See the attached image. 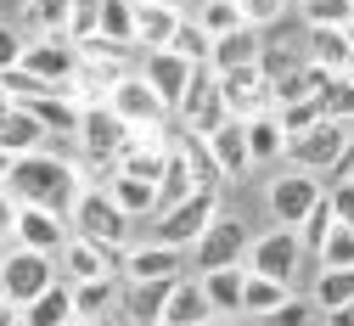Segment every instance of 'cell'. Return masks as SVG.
<instances>
[{"mask_svg": "<svg viewBox=\"0 0 354 326\" xmlns=\"http://www.w3.org/2000/svg\"><path fill=\"white\" fill-rule=\"evenodd\" d=\"M73 237L68 214H51V208H17V230H12V248H28V253H62V242Z\"/></svg>", "mask_w": 354, "mask_h": 326, "instance_id": "9a60e30c", "label": "cell"}, {"mask_svg": "<svg viewBox=\"0 0 354 326\" xmlns=\"http://www.w3.org/2000/svg\"><path fill=\"white\" fill-rule=\"evenodd\" d=\"M219 79V96H225V113L242 124V118H259V113H270L276 102H270V79L259 73V62L253 68H231V73H214Z\"/></svg>", "mask_w": 354, "mask_h": 326, "instance_id": "7c38bea8", "label": "cell"}, {"mask_svg": "<svg viewBox=\"0 0 354 326\" xmlns=\"http://www.w3.org/2000/svg\"><path fill=\"white\" fill-rule=\"evenodd\" d=\"M174 147H180V158L192 163V180L197 185H208V192H219V169H214V158H208V141H203V135H174Z\"/></svg>", "mask_w": 354, "mask_h": 326, "instance_id": "d6a6232c", "label": "cell"}, {"mask_svg": "<svg viewBox=\"0 0 354 326\" xmlns=\"http://www.w3.org/2000/svg\"><path fill=\"white\" fill-rule=\"evenodd\" d=\"M287 6H304V0H287Z\"/></svg>", "mask_w": 354, "mask_h": 326, "instance_id": "680465c9", "label": "cell"}, {"mask_svg": "<svg viewBox=\"0 0 354 326\" xmlns=\"http://www.w3.org/2000/svg\"><path fill=\"white\" fill-rule=\"evenodd\" d=\"M79 185H84L79 163L62 158V152H51V147H39L28 158H12V174H6V192L23 208H51V214H68L73 208Z\"/></svg>", "mask_w": 354, "mask_h": 326, "instance_id": "6da1fadb", "label": "cell"}, {"mask_svg": "<svg viewBox=\"0 0 354 326\" xmlns=\"http://www.w3.org/2000/svg\"><path fill=\"white\" fill-rule=\"evenodd\" d=\"M17 320H23V326H73V287H68V282L46 287L34 304L17 309Z\"/></svg>", "mask_w": 354, "mask_h": 326, "instance_id": "d4e9b609", "label": "cell"}, {"mask_svg": "<svg viewBox=\"0 0 354 326\" xmlns=\"http://www.w3.org/2000/svg\"><path fill=\"white\" fill-rule=\"evenodd\" d=\"M315 259H321V270H354V230H343V225H332Z\"/></svg>", "mask_w": 354, "mask_h": 326, "instance_id": "ab89813d", "label": "cell"}, {"mask_svg": "<svg viewBox=\"0 0 354 326\" xmlns=\"http://www.w3.org/2000/svg\"><path fill=\"white\" fill-rule=\"evenodd\" d=\"M6 174H12V158H6V152H0V185H6Z\"/></svg>", "mask_w": 354, "mask_h": 326, "instance_id": "db71d44e", "label": "cell"}, {"mask_svg": "<svg viewBox=\"0 0 354 326\" xmlns=\"http://www.w3.org/2000/svg\"><path fill=\"white\" fill-rule=\"evenodd\" d=\"M107 197L118 203L124 219H147V214H158V185H152V180H136V174H118V169H113Z\"/></svg>", "mask_w": 354, "mask_h": 326, "instance_id": "603a6c76", "label": "cell"}, {"mask_svg": "<svg viewBox=\"0 0 354 326\" xmlns=\"http://www.w3.org/2000/svg\"><path fill=\"white\" fill-rule=\"evenodd\" d=\"M0 259H6V242H0Z\"/></svg>", "mask_w": 354, "mask_h": 326, "instance_id": "91938a15", "label": "cell"}, {"mask_svg": "<svg viewBox=\"0 0 354 326\" xmlns=\"http://www.w3.org/2000/svg\"><path fill=\"white\" fill-rule=\"evenodd\" d=\"M309 304H315L321 315L326 309H348L354 304V270H321L315 275V298H309Z\"/></svg>", "mask_w": 354, "mask_h": 326, "instance_id": "1f68e13d", "label": "cell"}, {"mask_svg": "<svg viewBox=\"0 0 354 326\" xmlns=\"http://www.w3.org/2000/svg\"><path fill=\"white\" fill-rule=\"evenodd\" d=\"M203 141H208V158H214L219 180H242V174L253 169V158H248V135H242L236 118H225L214 135H203Z\"/></svg>", "mask_w": 354, "mask_h": 326, "instance_id": "ac0fdd59", "label": "cell"}, {"mask_svg": "<svg viewBox=\"0 0 354 326\" xmlns=\"http://www.w3.org/2000/svg\"><path fill=\"white\" fill-rule=\"evenodd\" d=\"M57 259L51 253H28V248H6V259H0V298H6L12 309L34 304L46 287H57Z\"/></svg>", "mask_w": 354, "mask_h": 326, "instance_id": "3957f363", "label": "cell"}, {"mask_svg": "<svg viewBox=\"0 0 354 326\" xmlns=\"http://www.w3.org/2000/svg\"><path fill=\"white\" fill-rule=\"evenodd\" d=\"M242 135H248V158H253V163H276V158H287V129H281L276 107L259 113V118H242Z\"/></svg>", "mask_w": 354, "mask_h": 326, "instance_id": "7402d4cb", "label": "cell"}, {"mask_svg": "<svg viewBox=\"0 0 354 326\" xmlns=\"http://www.w3.org/2000/svg\"><path fill=\"white\" fill-rule=\"evenodd\" d=\"M197 282H203V298H208L214 315H242V282H248L242 264H231V270H203Z\"/></svg>", "mask_w": 354, "mask_h": 326, "instance_id": "cb8c5ba5", "label": "cell"}, {"mask_svg": "<svg viewBox=\"0 0 354 326\" xmlns=\"http://www.w3.org/2000/svg\"><path fill=\"white\" fill-rule=\"evenodd\" d=\"M113 309H118V275H102V282L73 287V320L96 326V320H107Z\"/></svg>", "mask_w": 354, "mask_h": 326, "instance_id": "83f0119b", "label": "cell"}, {"mask_svg": "<svg viewBox=\"0 0 354 326\" xmlns=\"http://www.w3.org/2000/svg\"><path fill=\"white\" fill-rule=\"evenodd\" d=\"M186 275V253L180 248H163V242H141V248H124V282L129 287H152V282H180Z\"/></svg>", "mask_w": 354, "mask_h": 326, "instance_id": "5bb4252c", "label": "cell"}, {"mask_svg": "<svg viewBox=\"0 0 354 326\" xmlns=\"http://www.w3.org/2000/svg\"><path fill=\"white\" fill-rule=\"evenodd\" d=\"M315 326H321V320H315Z\"/></svg>", "mask_w": 354, "mask_h": 326, "instance_id": "e7e4bbea", "label": "cell"}, {"mask_svg": "<svg viewBox=\"0 0 354 326\" xmlns=\"http://www.w3.org/2000/svg\"><path fill=\"white\" fill-rule=\"evenodd\" d=\"M343 141H348V124L321 118V124H309L304 135L287 141V158H292V169H304V174H332V163L343 158Z\"/></svg>", "mask_w": 354, "mask_h": 326, "instance_id": "8fae6325", "label": "cell"}, {"mask_svg": "<svg viewBox=\"0 0 354 326\" xmlns=\"http://www.w3.org/2000/svg\"><path fill=\"white\" fill-rule=\"evenodd\" d=\"M192 62L186 57H174V51H147V62H141V79H147V90H152V96L174 113V107H180V96H186V84H192Z\"/></svg>", "mask_w": 354, "mask_h": 326, "instance_id": "2e32d148", "label": "cell"}, {"mask_svg": "<svg viewBox=\"0 0 354 326\" xmlns=\"http://www.w3.org/2000/svg\"><path fill=\"white\" fill-rule=\"evenodd\" d=\"M0 326H23V320H17V309H12L6 298H0Z\"/></svg>", "mask_w": 354, "mask_h": 326, "instance_id": "816d5d0a", "label": "cell"}, {"mask_svg": "<svg viewBox=\"0 0 354 326\" xmlns=\"http://www.w3.org/2000/svg\"><path fill=\"white\" fill-rule=\"evenodd\" d=\"M68 225H73V237L96 242V248H124V237H129V219L107 197V185H79V197L68 208Z\"/></svg>", "mask_w": 354, "mask_h": 326, "instance_id": "7a4b0ae2", "label": "cell"}, {"mask_svg": "<svg viewBox=\"0 0 354 326\" xmlns=\"http://www.w3.org/2000/svg\"><path fill=\"white\" fill-rule=\"evenodd\" d=\"M343 34H348V45H354V23H348V28H343Z\"/></svg>", "mask_w": 354, "mask_h": 326, "instance_id": "6f0895ef", "label": "cell"}, {"mask_svg": "<svg viewBox=\"0 0 354 326\" xmlns=\"http://www.w3.org/2000/svg\"><path fill=\"white\" fill-rule=\"evenodd\" d=\"M57 275L68 287H84V282H102V275H124V248H96L84 237H68L62 253H57Z\"/></svg>", "mask_w": 354, "mask_h": 326, "instance_id": "ba28073f", "label": "cell"}, {"mask_svg": "<svg viewBox=\"0 0 354 326\" xmlns=\"http://www.w3.org/2000/svg\"><path fill=\"white\" fill-rule=\"evenodd\" d=\"M107 107L124 118V129H163V118H169V107L147 90V79H141V73H124V79L113 84Z\"/></svg>", "mask_w": 354, "mask_h": 326, "instance_id": "4fadbf2b", "label": "cell"}, {"mask_svg": "<svg viewBox=\"0 0 354 326\" xmlns=\"http://www.w3.org/2000/svg\"><path fill=\"white\" fill-rule=\"evenodd\" d=\"M180 129L186 135H214L219 124H225L231 113H225V96H219V79H214V68H197L192 73V84H186V96H180Z\"/></svg>", "mask_w": 354, "mask_h": 326, "instance_id": "30bf717a", "label": "cell"}, {"mask_svg": "<svg viewBox=\"0 0 354 326\" xmlns=\"http://www.w3.org/2000/svg\"><path fill=\"white\" fill-rule=\"evenodd\" d=\"M197 326H248L242 315H208V320H197Z\"/></svg>", "mask_w": 354, "mask_h": 326, "instance_id": "f907efd6", "label": "cell"}, {"mask_svg": "<svg viewBox=\"0 0 354 326\" xmlns=\"http://www.w3.org/2000/svg\"><path fill=\"white\" fill-rule=\"evenodd\" d=\"M354 6L348 0H304V28H348Z\"/></svg>", "mask_w": 354, "mask_h": 326, "instance_id": "f35d334b", "label": "cell"}, {"mask_svg": "<svg viewBox=\"0 0 354 326\" xmlns=\"http://www.w3.org/2000/svg\"><path fill=\"white\" fill-rule=\"evenodd\" d=\"M321 326H354V304H348V309H326Z\"/></svg>", "mask_w": 354, "mask_h": 326, "instance_id": "681fc988", "label": "cell"}, {"mask_svg": "<svg viewBox=\"0 0 354 326\" xmlns=\"http://www.w3.org/2000/svg\"><path fill=\"white\" fill-rule=\"evenodd\" d=\"M214 309H208V298H203V282L197 275H180V282L169 287V298H163V315H158V326H197V320H208Z\"/></svg>", "mask_w": 354, "mask_h": 326, "instance_id": "ffe728a7", "label": "cell"}, {"mask_svg": "<svg viewBox=\"0 0 354 326\" xmlns=\"http://www.w3.org/2000/svg\"><path fill=\"white\" fill-rule=\"evenodd\" d=\"M0 107H6V96H0Z\"/></svg>", "mask_w": 354, "mask_h": 326, "instance_id": "94428289", "label": "cell"}, {"mask_svg": "<svg viewBox=\"0 0 354 326\" xmlns=\"http://www.w3.org/2000/svg\"><path fill=\"white\" fill-rule=\"evenodd\" d=\"M68 12H73V0H23V17L34 23V34H62Z\"/></svg>", "mask_w": 354, "mask_h": 326, "instance_id": "74e56055", "label": "cell"}, {"mask_svg": "<svg viewBox=\"0 0 354 326\" xmlns=\"http://www.w3.org/2000/svg\"><path fill=\"white\" fill-rule=\"evenodd\" d=\"M348 180H354V174H348Z\"/></svg>", "mask_w": 354, "mask_h": 326, "instance_id": "03108f58", "label": "cell"}, {"mask_svg": "<svg viewBox=\"0 0 354 326\" xmlns=\"http://www.w3.org/2000/svg\"><path fill=\"white\" fill-rule=\"evenodd\" d=\"M248 225L236 219V214H214L208 219V230H203V237L186 248V264L203 275V270H231V264H242L248 259Z\"/></svg>", "mask_w": 354, "mask_h": 326, "instance_id": "277c9868", "label": "cell"}, {"mask_svg": "<svg viewBox=\"0 0 354 326\" xmlns=\"http://www.w3.org/2000/svg\"><path fill=\"white\" fill-rule=\"evenodd\" d=\"M276 118H281L287 141H292V135H304L309 124H321V96H315V102H292V107H276Z\"/></svg>", "mask_w": 354, "mask_h": 326, "instance_id": "f6af8a7d", "label": "cell"}, {"mask_svg": "<svg viewBox=\"0 0 354 326\" xmlns=\"http://www.w3.org/2000/svg\"><path fill=\"white\" fill-rule=\"evenodd\" d=\"M236 12H242V23L248 28H276L281 17H287V0H236Z\"/></svg>", "mask_w": 354, "mask_h": 326, "instance_id": "7bdbcfd3", "label": "cell"}, {"mask_svg": "<svg viewBox=\"0 0 354 326\" xmlns=\"http://www.w3.org/2000/svg\"><path fill=\"white\" fill-rule=\"evenodd\" d=\"M23 68H28L34 79H46L51 96H68V79H73V68H79V51H73L62 34H34V39L23 45ZM68 102H73V96H68Z\"/></svg>", "mask_w": 354, "mask_h": 326, "instance_id": "9c48e42d", "label": "cell"}, {"mask_svg": "<svg viewBox=\"0 0 354 326\" xmlns=\"http://www.w3.org/2000/svg\"><path fill=\"white\" fill-rule=\"evenodd\" d=\"M197 28H203L208 39H219V34L242 28V12H236V0H197Z\"/></svg>", "mask_w": 354, "mask_h": 326, "instance_id": "d590c367", "label": "cell"}, {"mask_svg": "<svg viewBox=\"0 0 354 326\" xmlns=\"http://www.w3.org/2000/svg\"><path fill=\"white\" fill-rule=\"evenodd\" d=\"M287 298H292V287H287V282H270V275H253V270H248V282H242V320H248V326H259L264 315L281 309Z\"/></svg>", "mask_w": 354, "mask_h": 326, "instance_id": "484cf974", "label": "cell"}, {"mask_svg": "<svg viewBox=\"0 0 354 326\" xmlns=\"http://www.w3.org/2000/svg\"><path fill=\"white\" fill-rule=\"evenodd\" d=\"M17 208H23V203L6 192V185H0V242H12V230H17Z\"/></svg>", "mask_w": 354, "mask_h": 326, "instance_id": "c3c4849f", "label": "cell"}, {"mask_svg": "<svg viewBox=\"0 0 354 326\" xmlns=\"http://www.w3.org/2000/svg\"><path fill=\"white\" fill-rule=\"evenodd\" d=\"M298 264H304V242H298V230H287V225L253 237V242H248V259H242V270L270 275V282H287V287H292Z\"/></svg>", "mask_w": 354, "mask_h": 326, "instance_id": "52a82bcc", "label": "cell"}, {"mask_svg": "<svg viewBox=\"0 0 354 326\" xmlns=\"http://www.w3.org/2000/svg\"><path fill=\"white\" fill-rule=\"evenodd\" d=\"M73 326H84V320H73Z\"/></svg>", "mask_w": 354, "mask_h": 326, "instance_id": "6125c7cd", "label": "cell"}, {"mask_svg": "<svg viewBox=\"0 0 354 326\" xmlns=\"http://www.w3.org/2000/svg\"><path fill=\"white\" fill-rule=\"evenodd\" d=\"M348 6H354V0H348Z\"/></svg>", "mask_w": 354, "mask_h": 326, "instance_id": "be15d7a7", "label": "cell"}, {"mask_svg": "<svg viewBox=\"0 0 354 326\" xmlns=\"http://www.w3.org/2000/svg\"><path fill=\"white\" fill-rule=\"evenodd\" d=\"M180 17H186V12H169V6H152V0H136V45H141V51H169Z\"/></svg>", "mask_w": 354, "mask_h": 326, "instance_id": "44dd1931", "label": "cell"}, {"mask_svg": "<svg viewBox=\"0 0 354 326\" xmlns=\"http://www.w3.org/2000/svg\"><path fill=\"white\" fill-rule=\"evenodd\" d=\"M23 107L39 118V129H46L51 141H57V135H68V141H73V129H79V102H68V96H34V102H23Z\"/></svg>", "mask_w": 354, "mask_h": 326, "instance_id": "f1b7e54d", "label": "cell"}, {"mask_svg": "<svg viewBox=\"0 0 354 326\" xmlns=\"http://www.w3.org/2000/svg\"><path fill=\"white\" fill-rule=\"evenodd\" d=\"M169 51H174V57H186L192 68H208V51H214V39L197 28V17H180V28H174V39H169Z\"/></svg>", "mask_w": 354, "mask_h": 326, "instance_id": "e575fe53", "label": "cell"}, {"mask_svg": "<svg viewBox=\"0 0 354 326\" xmlns=\"http://www.w3.org/2000/svg\"><path fill=\"white\" fill-rule=\"evenodd\" d=\"M321 118L354 124V79H348V73H332V79H326V90H321Z\"/></svg>", "mask_w": 354, "mask_h": 326, "instance_id": "836d02e7", "label": "cell"}, {"mask_svg": "<svg viewBox=\"0 0 354 326\" xmlns=\"http://www.w3.org/2000/svg\"><path fill=\"white\" fill-rule=\"evenodd\" d=\"M96 326H124V320H113V315H107V320H96Z\"/></svg>", "mask_w": 354, "mask_h": 326, "instance_id": "9f6ffc18", "label": "cell"}, {"mask_svg": "<svg viewBox=\"0 0 354 326\" xmlns=\"http://www.w3.org/2000/svg\"><path fill=\"white\" fill-rule=\"evenodd\" d=\"M219 214V192H208V185H197V192L192 197H180V203H174V208H163L158 214V237L152 242H163V248H192L197 237H203V230H208V219Z\"/></svg>", "mask_w": 354, "mask_h": 326, "instance_id": "5b68a950", "label": "cell"}, {"mask_svg": "<svg viewBox=\"0 0 354 326\" xmlns=\"http://www.w3.org/2000/svg\"><path fill=\"white\" fill-rule=\"evenodd\" d=\"M326 208H332V219L343 230H354V180H332L326 185Z\"/></svg>", "mask_w": 354, "mask_h": 326, "instance_id": "bcb514c9", "label": "cell"}, {"mask_svg": "<svg viewBox=\"0 0 354 326\" xmlns=\"http://www.w3.org/2000/svg\"><path fill=\"white\" fill-rule=\"evenodd\" d=\"M23 45H28V39H23V34L12 28V23H0V73L23 62Z\"/></svg>", "mask_w": 354, "mask_h": 326, "instance_id": "7dc6e473", "label": "cell"}, {"mask_svg": "<svg viewBox=\"0 0 354 326\" xmlns=\"http://www.w3.org/2000/svg\"><path fill=\"white\" fill-rule=\"evenodd\" d=\"M192 192H197L192 163L180 158V147H169V163H163V180H158V214H163V208H174L180 197H192Z\"/></svg>", "mask_w": 354, "mask_h": 326, "instance_id": "f546056e", "label": "cell"}, {"mask_svg": "<svg viewBox=\"0 0 354 326\" xmlns=\"http://www.w3.org/2000/svg\"><path fill=\"white\" fill-rule=\"evenodd\" d=\"M96 17H102V0H73V12H68V23H62V39H68V45L91 39V34H96Z\"/></svg>", "mask_w": 354, "mask_h": 326, "instance_id": "b9f144b4", "label": "cell"}, {"mask_svg": "<svg viewBox=\"0 0 354 326\" xmlns=\"http://www.w3.org/2000/svg\"><path fill=\"white\" fill-rule=\"evenodd\" d=\"M0 96L23 107V102H34V96H51V84H46V79H34V73L17 62V68H6V73H0Z\"/></svg>", "mask_w": 354, "mask_h": 326, "instance_id": "8d00e7d4", "label": "cell"}, {"mask_svg": "<svg viewBox=\"0 0 354 326\" xmlns=\"http://www.w3.org/2000/svg\"><path fill=\"white\" fill-rule=\"evenodd\" d=\"M259 51H264V34L242 23V28H231V34H219V39H214V51H208V68H214V73L253 68V62H259Z\"/></svg>", "mask_w": 354, "mask_h": 326, "instance_id": "d6986e66", "label": "cell"}, {"mask_svg": "<svg viewBox=\"0 0 354 326\" xmlns=\"http://www.w3.org/2000/svg\"><path fill=\"white\" fill-rule=\"evenodd\" d=\"M321 197H326V180H321V174H304V169L276 174V180H270V192H264V203H270L276 225H287V230H298Z\"/></svg>", "mask_w": 354, "mask_h": 326, "instance_id": "8992f818", "label": "cell"}, {"mask_svg": "<svg viewBox=\"0 0 354 326\" xmlns=\"http://www.w3.org/2000/svg\"><path fill=\"white\" fill-rule=\"evenodd\" d=\"M321 320V309L315 304H304V298H287L281 309H270V315H264L259 326H315Z\"/></svg>", "mask_w": 354, "mask_h": 326, "instance_id": "ee69618b", "label": "cell"}, {"mask_svg": "<svg viewBox=\"0 0 354 326\" xmlns=\"http://www.w3.org/2000/svg\"><path fill=\"white\" fill-rule=\"evenodd\" d=\"M46 141H51V135L39 129V118L28 107H17V102L0 107V152H6V158H28V152H39Z\"/></svg>", "mask_w": 354, "mask_h": 326, "instance_id": "e0dca14e", "label": "cell"}, {"mask_svg": "<svg viewBox=\"0 0 354 326\" xmlns=\"http://www.w3.org/2000/svg\"><path fill=\"white\" fill-rule=\"evenodd\" d=\"M96 34H107L113 45H129V51H136V0H102Z\"/></svg>", "mask_w": 354, "mask_h": 326, "instance_id": "4dcf8cb0", "label": "cell"}, {"mask_svg": "<svg viewBox=\"0 0 354 326\" xmlns=\"http://www.w3.org/2000/svg\"><path fill=\"white\" fill-rule=\"evenodd\" d=\"M152 6H169V12H186V6H197V0H152Z\"/></svg>", "mask_w": 354, "mask_h": 326, "instance_id": "f5cc1de1", "label": "cell"}, {"mask_svg": "<svg viewBox=\"0 0 354 326\" xmlns=\"http://www.w3.org/2000/svg\"><path fill=\"white\" fill-rule=\"evenodd\" d=\"M343 73H348V79H354V51H348V68H343Z\"/></svg>", "mask_w": 354, "mask_h": 326, "instance_id": "11a10c76", "label": "cell"}, {"mask_svg": "<svg viewBox=\"0 0 354 326\" xmlns=\"http://www.w3.org/2000/svg\"><path fill=\"white\" fill-rule=\"evenodd\" d=\"M348 34L343 28H309L304 34V62H315V68H326V73H343L348 68Z\"/></svg>", "mask_w": 354, "mask_h": 326, "instance_id": "4316f807", "label": "cell"}, {"mask_svg": "<svg viewBox=\"0 0 354 326\" xmlns=\"http://www.w3.org/2000/svg\"><path fill=\"white\" fill-rule=\"evenodd\" d=\"M337 219H332V208H326V197L315 203V208H309V219L298 225V242H304V259H315L321 253V242H326V230H332Z\"/></svg>", "mask_w": 354, "mask_h": 326, "instance_id": "60d3db41", "label": "cell"}]
</instances>
